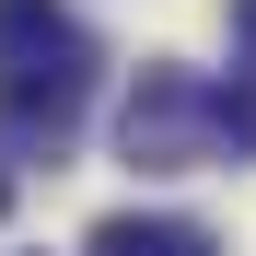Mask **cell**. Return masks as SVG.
Wrapping results in <instances>:
<instances>
[{"mask_svg":"<svg viewBox=\"0 0 256 256\" xmlns=\"http://www.w3.org/2000/svg\"><path fill=\"white\" fill-rule=\"evenodd\" d=\"M94 105V35L58 0H0V140L58 152Z\"/></svg>","mask_w":256,"mask_h":256,"instance_id":"6da1fadb","label":"cell"},{"mask_svg":"<svg viewBox=\"0 0 256 256\" xmlns=\"http://www.w3.org/2000/svg\"><path fill=\"white\" fill-rule=\"evenodd\" d=\"M116 140H128V163H140V175H186V163L222 152V94H210V82H186L175 58H152L140 94H128V116H116Z\"/></svg>","mask_w":256,"mask_h":256,"instance_id":"7a4b0ae2","label":"cell"},{"mask_svg":"<svg viewBox=\"0 0 256 256\" xmlns=\"http://www.w3.org/2000/svg\"><path fill=\"white\" fill-rule=\"evenodd\" d=\"M82 256H222V233L186 222V210H116V222H94Z\"/></svg>","mask_w":256,"mask_h":256,"instance_id":"3957f363","label":"cell"},{"mask_svg":"<svg viewBox=\"0 0 256 256\" xmlns=\"http://www.w3.org/2000/svg\"><path fill=\"white\" fill-rule=\"evenodd\" d=\"M222 152H256V82H222Z\"/></svg>","mask_w":256,"mask_h":256,"instance_id":"277c9868","label":"cell"},{"mask_svg":"<svg viewBox=\"0 0 256 256\" xmlns=\"http://www.w3.org/2000/svg\"><path fill=\"white\" fill-rule=\"evenodd\" d=\"M233 47H244V58H256V0H233Z\"/></svg>","mask_w":256,"mask_h":256,"instance_id":"5b68a950","label":"cell"},{"mask_svg":"<svg viewBox=\"0 0 256 256\" xmlns=\"http://www.w3.org/2000/svg\"><path fill=\"white\" fill-rule=\"evenodd\" d=\"M0 210H12V175H0Z\"/></svg>","mask_w":256,"mask_h":256,"instance_id":"8992f818","label":"cell"}]
</instances>
